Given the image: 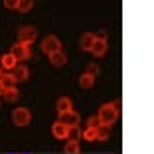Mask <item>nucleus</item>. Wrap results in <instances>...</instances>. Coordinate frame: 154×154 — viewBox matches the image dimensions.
Instances as JSON below:
<instances>
[{
	"mask_svg": "<svg viewBox=\"0 0 154 154\" xmlns=\"http://www.w3.org/2000/svg\"><path fill=\"white\" fill-rule=\"evenodd\" d=\"M50 61L55 65V67H61V65H65L67 57H65L63 51H55V54H51V55H50Z\"/></svg>",
	"mask_w": 154,
	"mask_h": 154,
	"instance_id": "nucleus-13",
	"label": "nucleus"
},
{
	"mask_svg": "<svg viewBox=\"0 0 154 154\" xmlns=\"http://www.w3.org/2000/svg\"><path fill=\"white\" fill-rule=\"evenodd\" d=\"M6 154H16V152H6Z\"/></svg>",
	"mask_w": 154,
	"mask_h": 154,
	"instance_id": "nucleus-27",
	"label": "nucleus"
},
{
	"mask_svg": "<svg viewBox=\"0 0 154 154\" xmlns=\"http://www.w3.org/2000/svg\"><path fill=\"white\" fill-rule=\"evenodd\" d=\"M87 75H91V77H93V79H95V77H97V73H99V65H97V63H89V65H87Z\"/></svg>",
	"mask_w": 154,
	"mask_h": 154,
	"instance_id": "nucleus-21",
	"label": "nucleus"
},
{
	"mask_svg": "<svg viewBox=\"0 0 154 154\" xmlns=\"http://www.w3.org/2000/svg\"><path fill=\"white\" fill-rule=\"evenodd\" d=\"M10 55H12L16 61L18 59H28L30 55H32V50H30V45H26V44H14L12 45V50H10Z\"/></svg>",
	"mask_w": 154,
	"mask_h": 154,
	"instance_id": "nucleus-5",
	"label": "nucleus"
},
{
	"mask_svg": "<svg viewBox=\"0 0 154 154\" xmlns=\"http://www.w3.org/2000/svg\"><path fill=\"white\" fill-rule=\"evenodd\" d=\"M93 83H95V79H93L91 75H87V73H83V75L79 77V85H81L83 89H91Z\"/></svg>",
	"mask_w": 154,
	"mask_h": 154,
	"instance_id": "nucleus-16",
	"label": "nucleus"
},
{
	"mask_svg": "<svg viewBox=\"0 0 154 154\" xmlns=\"http://www.w3.org/2000/svg\"><path fill=\"white\" fill-rule=\"evenodd\" d=\"M99 125H101V122H99V119H97V117H91L89 121H87V127H89V128H97Z\"/></svg>",
	"mask_w": 154,
	"mask_h": 154,
	"instance_id": "nucleus-22",
	"label": "nucleus"
},
{
	"mask_svg": "<svg viewBox=\"0 0 154 154\" xmlns=\"http://www.w3.org/2000/svg\"><path fill=\"white\" fill-rule=\"evenodd\" d=\"M93 44H95V36H93V34H89V32H85L81 36V40H79V48H81V50H85V51H91Z\"/></svg>",
	"mask_w": 154,
	"mask_h": 154,
	"instance_id": "nucleus-8",
	"label": "nucleus"
},
{
	"mask_svg": "<svg viewBox=\"0 0 154 154\" xmlns=\"http://www.w3.org/2000/svg\"><path fill=\"white\" fill-rule=\"evenodd\" d=\"M55 107H57V113H59V115L73 111V109H71V99H69V97H59L57 103H55Z\"/></svg>",
	"mask_w": 154,
	"mask_h": 154,
	"instance_id": "nucleus-10",
	"label": "nucleus"
},
{
	"mask_svg": "<svg viewBox=\"0 0 154 154\" xmlns=\"http://www.w3.org/2000/svg\"><path fill=\"white\" fill-rule=\"evenodd\" d=\"M95 36V40H101V42H107V32H97V34H93Z\"/></svg>",
	"mask_w": 154,
	"mask_h": 154,
	"instance_id": "nucleus-25",
	"label": "nucleus"
},
{
	"mask_svg": "<svg viewBox=\"0 0 154 154\" xmlns=\"http://www.w3.org/2000/svg\"><path fill=\"white\" fill-rule=\"evenodd\" d=\"M0 75H2V73H0Z\"/></svg>",
	"mask_w": 154,
	"mask_h": 154,
	"instance_id": "nucleus-29",
	"label": "nucleus"
},
{
	"mask_svg": "<svg viewBox=\"0 0 154 154\" xmlns=\"http://www.w3.org/2000/svg\"><path fill=\"white\" fill-rule=\"evenodd\" d=\"M4 99L8 101V103H14V101L18 99V89H16V87H12V89H6V91H4Z\"/></svg>",
	"mask_w": 154,
	"mask_h": 154,
	"instance_id": "nucleus-17",
	"label": "nucleus"
},
{
	"mask_svg": "<svg viewBox=\"0 0 154 154\" xmlns=\"http://www.w3.org/2000/svg\"><path fill=\"white\" fill-rule=\"evenodd\" d=\"M107 138H109V127L99 125L97 127V140H107Z\"/></svg>",
	"mask_w": 154,
	"mask_h": 154,
	"instance_id": "nucleus-18",
	"label": "nucleus"
},
{
	"mask_svg": "<svg viewBox=\"0 0 154 154\" xmlns=\"http://www.w3.org/2000/svg\"><path fill=\"white\" fill-rule=\"evenodd\" d=\"M42 51L48 55L55 54V51H61V44H59L57 36H45L44 42H42Z\"/></svg>",
	"mask_w": 154,
	"mask_h": 154,
	"instance_id": "nucleus-2",
	"label": "nucleus"
},
{
	"mask_svg": "<svg viewBox=\"0 0 154 154\" xmlns=\"http://www.w3.org/2000/svg\"><path fill=\"white\" fill-rule=\"evenodd\" d=\"M119 117V107L115 103H105L101 105V109H99V115H97V119H99V122L103 125V127H113V122L117 121Z\"/></svg>",
	"mask_w": 154,
	"mask_h": 154,
	"instance_id": "nucleus-1",
	"label": "nucleus"
},
{
	"mask_svg": "<svg viewBox=\"0 0 154 154\" xmlns=\"http://www.w3.org/2000/svg\"><path fill=\"white\" fill-rule=\"evenodd\" d=\"M91 54L95 55V57H103L107 54V42H101V40H95L93 48H91Z\"/></svg>",
	"mask_w": 154,
	"mask_h": 154,
	"instance_id": "nucleus-11",
	"label": "nucleus"
},
{
	"mask_svg": "<svg viewBox=\"0 0 154 154\" xmlns=\"http://www.w3.org/2000/svg\"><path fill=\"white\" fill-rule=\"evenodd\" d=\"M83 138H85V140H97V128L87 127V131L83 132Z\"/></svg>",
	"mask_w": 154,
	"mask_h": 154,
	"instance_id": "nucleus-20",
	"label": "nucleus"
},
{
	"mask_svg": "<svg viewBox=\"0 0 154 154\" xmlns=\"http://www.w3.org/2000/svg\"><path fill=\"white\" fill-rule=\"evenodd\" d=\"M34 6L32 0H18V12H30Z\"/></svg>",
	"mask_w": 154,
	"mask_h": 154,
	"instance_id": "nucleus-19",
	"label": "nucleus"
},
{
	"mask_svg": "<svg viewBox=\"0 0 154 154\" xmlns=\"http://www.w3.org/2000/svg\"><path fill=\"white\" fill-rule=\"evenodd\" d=\"M57 121H59V122H63L65 127H69V128L79 127V115H77L75 111H69V113H61Z\"/></svg>",
	"mask_w": 154,
	"mask_h": 154,
	"instance_id": "nucleus-6",
	"label": "nucleus"
},
{
	"mask_svg": "<svg viewBox=\"0 0 154 154\" xmlns=\"http://www.w3.org/2000/svg\"><path fill=\"white\" fill-rule=\"evenodd\" d=\"M10 75H12L16 81H26V79H28V67H24V65H16L14 69H10Z\"/></svg>",
	"mask_w": 154,
	"mask_h": 154,
	"instance_id": "nucleus-9",
	"label": "nucleus"
},
{
	"mask_svg": "<svg viewBox=\"0 0 154 154\" xmlns=\"http://www.w3.org/2000/svg\"><path fill=\"white\" fill-rule=\"evenodd\" d=\"M22 154H32V152H22Z\"/></svg>",
	"mask_w": 154,
	"mask_h": 154,
	"instance_id": "nucleus-28",
	"label": "nucleus"
},
{
	"mask_svg": "<svg viewBox=\"0 0 154 154\" xmlns=\"http://www.w3.org/2000/svg\"><path fill=\"white\" fill-rule=\"evenodd\" d=\"M36 36H38V30H36V28H32V26H22V28H20V32H18V42H20V44L30 45L34 40H36Z\"/></svg>",
	"mask_w": 154,
	"mask_h": 154,
	"instance_id": "nucleus-4",
	"label": "nucleus"
},
{
	"mask_svg": "<svg viewBox=\"0 0 154 154\" xmlns=\"http://www.w3.org/2000/svg\"><path fill=\"white\" fill-rule=\"evenodd\" d=\"M0 87H2L4 91L12 89V87H16V79H14L10 73H2V75H0Z\"/></svg>",
	"mask_w": 154,
	"mask_h": 154,
	"instance_id": "nucleus-12",
	"label": "nucleus"
},
{
	"mask_svg": "<svg viewBox=\"0 0 154 154\" xmlns=\"http://www.w3.org/2000/svg\"><path fill=\"white\" fill-rule=\"evenodd\" d=\"M12 121H14L16 127H26L28 122L32 121V115H30V111L26 107H20V109H16L12 113Z\"/></svg>",
	"mask_w": 154,
	"mask_h": 154,
	"instance_id": "nucleus-3",
	"label": "nucleus"
},
{
	"mask_svg": "<svg viewBox=\"0 0 154 154\" xmlns=\"http://www.w3.org/2000/svg\"><path fill=\"white\" fill-rule=\"evenodd\" d=\"M51 132H54V136L55 138H69V127H65L63 122H54V127H51Z\"/></svg>",
	"mask_w": 154,
	"mask_h": 154,
	"instance_id": "nucleus-7",
	"label": "nucleus"
},
{
	"mask_svg": "<svg viewBox=\"0 0 154 154\" xmlns=\"http://www.w3.org/2000/svg\"><path fill=\"white\" fill-rule=\"evenodd\" d=\"M0 67H4V69H14V67H16V59H14L10 54L2 55V57H0Z\"/></svg>",
	"mask_w": 154,
	"mask_h": 154,
	"instance_id": "nucleus-14",
	"label": "nucleus"
},
{
	"mask_svg": "<svg viewBox=\"0 0 154 154\" xmlns=\"http://www.w3.org/2000/svg\"><path fill=\"white\" fill-rule=\"evenodd\" d=\"M79 152H81L79 142L77 140H67V144H65V154H79Z\"/></svg>",
	"mask_w": 154,
	"mask_h": 154,
	"instance_id": "nucleus-15",
	"label": "nucleus"
},
{
	"mask_svg": "<svg viewBox=\"0 0 154 154\" xmlns=\"http://www.w3.org/2000/svg\"><path fill=\"white\" fill-rule=\"evenodd\" d=\"M4 6H6V8H10V10H18V0H6Z\"/></svg>",
	"mask_w": 154,
	"mask_h": 154,
	"instance_id": "nucleus-23",
	"label": "nucleus"
},
{
	"mask_svg": "<svg viewBox=\"0 0 154 154\" xmlns=\"http://www.w3.org/2000/svg\"><path fill=\"white\" fill-rule=\"evenodd\" d=\"M79 138V131H77V127L69 128V140H77Z\"/></svg>",
	"mask_w": 154,
	"mask_h": 154,
	"instance_id": "nucleus-24",
	"label": "nucleus"
},
{
	"mask_svg": "<svg viewBox=\"0 0 154 154\" xmlns=\"http://www.w3.org/2000/svg\"><path fill=\"white\" fill-rule=\"evenodd\" d=\"M0 95H4V89H2V87H0Z\"/></svg>",
	"mask_w": 154,
	"mask_h": 154,
	"instance_id": "nucleus-26",
	"label": "nucleus"
}]
</instances>
